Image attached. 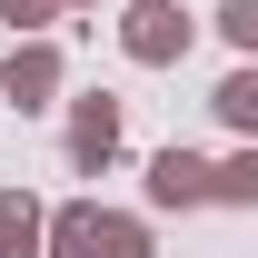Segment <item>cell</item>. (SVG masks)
Here are the masks:
<instances>
[{"label": "cell", "mask_w": 258, "mask_h": 258, "mask_svg": "<svg viewBox=\"0 0 258 258\" xmlns=\"http://www.w3.org/2000/svg\"><path fill=\"white\" fill-rule=\"evenodd\" d=\"M40 258H149V228L119 219V209H99V199H60Z\"/></svg>", "instance_id": "6da1fadb"}, {"label": "cell", "mask_w": 258, "mask_h": 258, "mask_svg": "<svg viewBox=\"0 0 258 258\" xmlns=\"http://www.w3.org/2000/svg\"><path fill=\"white\" fill-rule=\"evenodd\" d=\"M189 40H199V20L179 10V0H119V50L139 70H179Z\"/></svg>", "instance_id": "7a4b0ae2"}, {"label": "cell", "mask_w": 258, "mask_h": 258, "mask_svg": "<svg viewBox=\"0 0 258 258\" xmlns=\"http://www.w3.org/2000/svg\"><path fill=\"white\" fill-rule=\"evenodd\" d=\"M60 80H70L60 40H10V60H0V99L10 109H60Z\"/></svg>", "instance_id": "3957f363"}, {"label": "cell", "mask_w": 258, "mask_h": 258, "mask_svg": "<svg viewBox=\"0 0 258 258\" xmlns=\"http://www.w3.org/2000/svg\"><path fill=\"white\" fill-rule=\"evenodd\" d=\"M109 159H119V99H109V90H80V99H70V169L99 179Z\"/></svg>", "instance_id": "277c9868"}, {"label": "cell", "mask_w": 258, "mask_h": 258, "mask_svg": "<svg viewBox=\"0 0 258 258\" xmlns=\"http://www.w3.org/2000/svg\"><path fill=\"white\" fill-rule=\"evenodd\" d=\"M149 209H219V159L159 149V159H149Z\"/></svg>", "instance_id": "5b68a950"}, {"label": "cell", "mask_w": 258, "mask_h": 258, "mask_svg": "<svg viewBox=\"0 0 258 258\" xmlns=\"http://www.w3.org/2000/svg\"><path fill=\"white\" fill-rule=\"evenodd\" d=\"M40 238H50V209L30 189H0V258H40Z\"/></svg>", "instance_id": "8992f818"}, {"label": "cell", "mask_w": 258, "mask_h": 258, "mask_svg": "<svg viewBox=\"0 0 258 258\" xmlns=\"http://www.w3.org/2000/svg\"><path fill=\"white\" fill-rule=\"evenodd\" d=\"M209 109H219V119H228V129L258 149V60H238V70H228L219 90H209Z\"/></svg>", "instance_id": "52a82bcc"}, {"label": "cell", "mask_w": 258, "mask_h": 258, "mask_svg": "<svg viewBox=\"0 0 258 258\" xmlns=\"http://www.w3.org/2000/svg\"><path fill=\"white\" fill-rule=\"evenodd\" d=\"M219 209H258V149L219 159Z\"/></svg>", "instance_id": "ba28073f"}, {"label": "cell", "mask_w": 258, "mask_h": 258, "mask_svg": "<svg viewBox=\"0 0 258 258\" xmlns=\"http://www.w3.org/2000/svg\"><path fill=\"white\" fill-rule=\"evenodd\" d=\"M219 30H228V50L258 60V0H219Z\"/></svg>", "instance_id": "9c48e42d"}, {"label": "cell", "mask_w": 258, "mask_h": 258, "mask_svg": "<svg viewBox=\"0 0 258 258\" xmlns=\"http://www.w3.org/2000/svg\"><path fill=\"white\" fill-rule=\"evenodd\" d=\"M50 10H70V0H0V20H10L20 40H40V20H50Z\"/></svg>", "instance_id": "30bf717a"}, {"label": "cell", "mask_w": 258, "mask_h": 258, "mask_svg": "<svg viewBox=\"0 0 258 258\" xmlns=\"http://www.w3.org/2000/svg\"><path fill=\"white\" fill-rule=\"evenodd\" d=\"M70 10H99V0H70Z\"/></svg>", "instance_id": "8fae6325"}]
</instances>
